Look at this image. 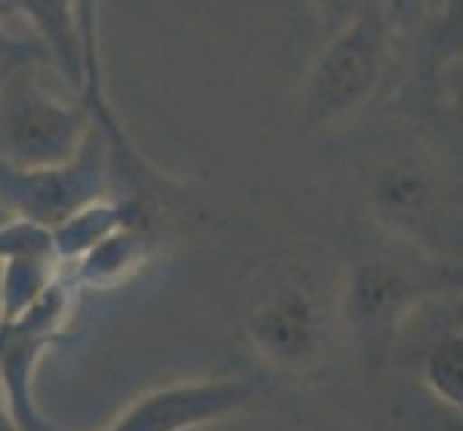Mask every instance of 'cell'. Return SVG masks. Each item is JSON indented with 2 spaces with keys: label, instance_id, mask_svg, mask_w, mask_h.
<instances>
[{
  "label": "cell",
  "instance_id": "cell-7",
  "mask_svg": "<svg viewBox=\"0 0 463 431\" xmlns=\"http://www.w3.org/2000/svg\"><path fill=\"white\" fill-rule=\"evenodd\" d=\"M260 389L245 379H213L156 391L138 400L107 431H184L245 408Z\"/></svg>",
  "mask_w": 463,
  "mask_h": 431
},
{
  "label": "cell",
  "instance_id": "cell-8",
  "mask_svg": "<svg viewBox=\"0 0 463 431\" xmlns=\"http://www.w3.org/2000/svg\"><path fill=\"white\" fill-rule=\"evenodd\" d=\"M397 104L420 126V136L463 175V58L423 84H406Z\"/></svg>",
  "mask_w": 463,
  "mask_h": 431
},
{
  "label": "cell",
  "instance_id": "cell-11",
  "mask_svg": "<svg viewBox=\"0 0 463 431\" xmlns=\"http://www.w3.org/2000/svg\"><path fill=\"white\" fill-rule=\"evenodd\" d=\"M4 282H6V262L0 259V325H4Z\"/></svg>",
  "mask_w": 463,
  "mask_h": 431
},
{
  "label": "cell",
  "instance_id": "cell-13",
  "mask_svg": "<svg viewBox=\"0 0 463 431\" xmlns=\"http://www.w3.org/2000/svg\"><path fill=\"white\" fill-rule=\"evenodd\" d=\"M9 213H6V207L4 204H0V230H4V228H9V219H6Z\"/></svg>",
  "mask_w": 463,
  "mask_h": 431
},
{
  "label": "cell",
  "instance_id": "cell-3",
  "mask_svg": "<svg viewBox=\"0 0 463 431\" xmlns=\"http://www.w3.org/2000/svg\"><path fill=\"white\" fill-rule=\"evenodd\" d=\"M392 4H365L319 52L302 89V124L343 121L360 113L386 84L403 12Z\"/></svg>",
  "mask_w": 463,
  "mask_h": 431
},
{
  "label": "cell",
  "instance_id": "cell-2",
  "mask_svg": "<svg viewBox=\"0 0 463 431\" xmlns=\"http://www.w3.org/2000/svg\"><path fill=\"white\" fill-rule=\"evenodd\" d=\"M463 291V267L397 242L374 250L351 267L345 282L343 316L357 348L377 374L386 365L397 333L429 299Z\"/></svg>",
  "mask_w": 463,
  "mask_h": 431
},
{
  "label": "cell",
  "instance_id": "cell-4",
  "mask_svg": "<svg viewBox=\"0 0 463 431\" xmlns=\"http://www.w3.org/2000/svg\"><path fill=\"white\" fill-rule=\"evenodd\" d=\"M87 107L58 104L29 78L0 84V162L52 170L75 162L90 138Z\"/></svg>",
  "mask_w": 463,
  "mask_h": 431
},
{
  "label": "cell",
  "instance_id": "cell-6",
  "mask_svg": "<svg viewBox=\"0 0 463 431\" xmlns=\"http://www.w3.org/2000/svg\"><path fill=\"white\" fill-rule=\"evenodd\" d=\"M248 333L268 362L288 371H306L323 354V319L297 285L265 294L248 314Z\"/></svg>",
  "mask_w": 463,
  "mask_h": 431
},
{
  "label": "cell",
  "instance_id": "cell-5",
  "mask_svg": "<svg viewBox=\"0 0 463 431\" xmlns=\"http://www.w3.org/2000/svg\"><path fill=\"white\" fill-rule=\"evenodd\" d=\"M104 147L90 133L84 150L67 167L52 170H21L0 162V204H9L32 225L63 228L78 216L81 204H90L104 190Z\"/></svg>",
  "mask_w": 463,
  "mask_h": 431
},
{
  "label": "cell",
  "instance_id": "cell-10",
  "mask_svg": "<svg viewBox=\"0 0 463 431\" xmlns=\"http://www.w3.org/2000/svg\"><path fill=\"white\" fill-rule=\"evenodd\" d=\"M435 9L438 12H426L423 23L418 26L411 78L406 84H423L452 61L463 58V0Z\"/></svg>",
  "mask_w": 463,
  "mask_h": 431
},
{
  "label": "cell",
  "instance_id": "cell-12",
  "mask_svg": "<svg viewBox=\"0 0 463 431\" xmlns=\"http://www.w3.org/2000/svg\"><path fill=\"white\" fill-rule=\"evenodd\" d=\"M446 431H463V417H458V414H452V417L446 420Z\"/></svg>",
  "mask_w": 463,
  "mask_h": 431
},
{
  "label": "cell",
  "instance_id": "cell-9",
  "mask_svg": "<svg viewBox=\"0 0 463 431\" xmlns=\"http://www.w3.org/2000/svg\"><path fill=\"white\" fill-rule=\"evenodd\" d=\"M420 374L429 391L463 417V291L446 296L440 314L426 325Z\"/></svg>",
  "mask_w": 463,
  "mask_h": 431
},
{
  "label": "cell",
  "instance_id": "cell-1",
  "mask_svg": "<svg viewBox=\"0 0 463 431\" xmlns=\"http://www.w3.org/2000/svg\"><path fill=\"white\" fill-rule=\"evenodd\" d=\"M365 193L401 242L463 267V175L423 136L372 158Z\"/></svg>",
  "mask_w": 463,
  "mask_h": 431
}]
</instances>
